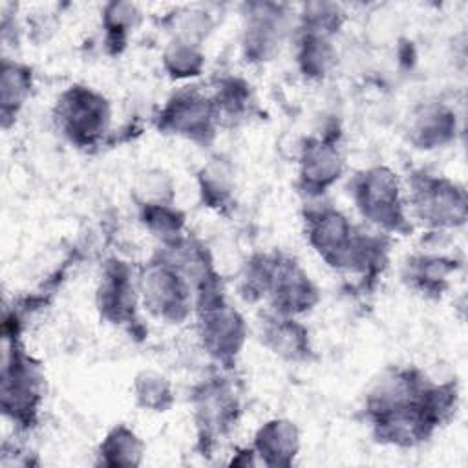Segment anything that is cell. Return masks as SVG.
I'll list each match as a JSON object with an SVG mask.
<instances>
[{"mask_svg":"<svg viewBox=\"0 0 468 468\" xmlns=\"http://www.w3.org/2000/svg\"><path fill=\"white\" fill-rule=\"evenodd\" d=\"M197 336L205 353L221 367L230 369L247 340V324L241 313L227 300L223 285L194 298Z\"/></svg>","mask_w":468,"mask_h":468,"instance_id":"1","label":"cell"},{"mask_svg":"<svg viewBox=\"0 0 468 468\" xmlns=\"http://www.w3.org/2000/svg\"><path fill=\"white\" fill-rule=\"evenodd\" d=\"M132 391L137 406L148 411H168L174 404V389L170 380L155 369L139 371L133 378Z\"/></svg>","mask_w":468,"mask_h":468,"instance_id":"27","label":"cell"},{"mask_svg":"<svg viewBox=\"0 0 468 468\" xmlns=\"http://www.w3.org/2000/svg\"><path fill=\"white\" fill-rule=\"evenodd\" d=\"M155 124L165 133L208 144L216 137L219 119L210 95L197 88H183L165 102Z\"/></svg>","mask_w":468,"mask_h":468,"instance_id":"7","label":"cell"},{"mask_svg":"<svg viewBox=\"0 0 468 468\" xmlns=\"http://www.w3.org/2000/svg\"><path fill=\"white\" fill-rule=\"evenodd\" d=\"M18 329L4 331L2 410L20 428L35 424L42 402V373L18 344Z\"/></svg>","mask_w":468,"mask_h":468,"instance_id":"2","label":"cell"},{"mask_svg":"<svg viewBox=\"0 0 468 468\" xmlns=\"http://www.w3.org/2000/svg\"><path fill=\"white\" fill-rule=\"evenodd\" d=\"M192 408L199 441L212 442L236 424L239 397L229 378L214 375L194 388Z\"/></svg>","mask_w":468,"mask_h":468,"instance_id":"10","label":"cell"},{"mask_svg":"<svg viewBox=\"0 0 468 468\" xmlns=\"http://www.w3.org/2000/svg\"><path fill=\"white\" fill-rule=\"evenodd\" d=\"M33 86V73L31 68L4 58L2 60V79H0V106H2V122L4 128L9 126L26 104Z\"/></svg>","mask_w":468,"mask_h":468,"instance_id":"19","label":"cell"},{"mask_svg":"<svg viewBox=\"0 0 468 468\" xmlns=\"http://www.w3.org/2000/svg\"><path fill=\"white\" fill-rule=\"evenodd\" d=\"M294 48L298 69L305 79L320 80L336 64V48L333 38L298 31Z\"/></svg>","mask_w":468,"mask_h":468,"instance_id":"22","label":"cell"},{"mask_svg":"<svg viewBox=\"0 0 468 468\" xmlns=\"http://www.w3.org/2000/svg\"><path fill=\"white\" fill-rule=\"evenodd\" d=\"M351 197L358 212L384 234H406L410 221L400 181L388 166H369L351 181Z\"/></svg>","mask_w":468,"mask_h":468,"instance_id":"4","label":"cell"},{"mask_svg":"<svg viewBox=\"0 0 468 468\" xmlns=\"http://www.w3.org/2000/svg\"><path fill=\"white\" fill-rule=\"evenodd\" d=\"M300 450V431L292 420L272 419L261 424L254 435L252 452L267 466L292 464Z\"/></svg>","mask_w":468,"mask_h":468,"instance_id":"17","label":"cell"},{"mask_svg":"<svg viewBox=\"0 0 468 468\" xmlns=\"http://www.w3.org/2000/svg\"><path fill=\"white\" fill-rule=\"evenodd\" d=\"M139 289L130 265L119 258L104 263L97 287V309L104 320L115 325H132L137 314Z\"/></svg>","mask_w":468,"mask_h":468,"instance_id":"12","label":"cell"},{"mask_svg":"<svg viewBox=\"0 0 468 468\" xmlns=\"http://www.w3.org/2000/svg\"><path fill=\"white\" fill-rule=\"evenodd\" d=\"M261 342L287 362H307L313 356L309 329L296 316L267 314L261 322Z\"/></svg>","mask_w":468,"mask_h":468,"instance_id":"15","label":"cell"},{"mask_svg":"<svg viewBox=\"0 0 468 468\" xmlns=\"http://www.w3.org/2000/svg\"><path fill=\"white\" fill-rule=\"evenodd\" d=\"M459 269L453 258L439 254H415L404 263V282L424 296H441L448 285L452 274Z\"/></svg>","mask_w":468,"mask_h":468,"instance_id":"18","label":"cell"},{"mask_svg":"<svg viewBox=\"0 0 468 468\" xmlns=\"http://www.w3.org/2000/svg\"><path fill=\"white\" fill-rule=\"evenodd\" d=\"M210 97L214 101L219 122L225 119L241 121L247 113H250V86L239 77H223Z\"/></svg>","mask_w":468,"mask_h":468,"instance_id":"25","label":"cell"},{"mask_svg":"<svg viewBox=\"0 0 468 468\" xmlns=\"http://www.w3.org/2000/svg\"><path fill=\"white\" fill-rule=\"evenodd\" d=\"M367 420L377 441L402 448H411L428 441L437 430L419 400L373 413Z\"/></svg>","mask_w":468,"mask_h":468,"instance_id":"14","label":"cell"},{"mask_svg":"<svg viewBox=\"0 0 468 468\" xmlns=\"http://www.w3.org/2000/svg\"><path fill=\"white\" fill-rule=\"evenodd\" d=\"M344 172V157L333 137H309L298 155V186L309 199L322 197Z\"/></svg>","mask_w":468,"mask_h":468,"instance_id":"13","label":"cell"},{"mask_svg":"<svg viewBox=\"0 0 468 468\" xmlns=\"http://www.w3.org/2000/svg\"><path fill=\"white\" fill-rule=\"evenodd\" d=\"M163 68L174 80L199 77L205 68V55L199 46L170 40L163 51Z\"/></svg>","mask_w":468,"mask_h":468,"instance_id":"28","label":"cell"},{"mask_svg":"<svg viewBox=\"0 0 468 468\" xmlns=\"http://www.w3.org/2000/svg\"><path fill=\"white\" fill-rule=\"evenodd\" d=\"M457 115L444 102L422 104L410 121V141L420 150L442 148L455 139Z\"/></svg>","mask_w":468,"mask_h":468,"instance_id":"16","label":"cell"},{"mask_svg":"<svg viewBox=\"0 0 468 468\" xmlns=\"http://www.w3.org/2000/svg\"><path fill=\"white\" fill-rule=\"evenodd\" d=\"M143 441L124 424L112 428L99 446L101 464L106 466H137L143 459Z\"/></svg>","mask_w":468,"mask_h":468,"instance_id":"24","label":"cell"},{"mask_svg":"<svg viewBox=\"0 0 468 468\" xmlns=\"http://www.w3.org/2000/svg\"><path fill=\"white\" fill-rule=\"evenodd\" d=\"M139 208L141 223L161 239V243L172 241L185 234V214L174 203L143 205Z\"/></svg>","mask_w":468,"mask_h":468,"instance_id":"29","label":"cell"},{"mask_svg":"<svg viewBox=\"0 0 468 468\" xmlns=\"http://www.w3.org/2000/svg\"><path fill=\"white\" fill-rule=\"evenodd\" d=\"M201 201L218 212H225L234 203V176L227 163L212 159L197 172Z\"/></svg>","mask_w":468,"mask_h":468,"instance_id":"23","label":"cell"},{"mask_svg":"<svg viewBox=\"0 0 468 468\" xmlns=\"http://www.w3.org/2000/svg\"><path fill=\"white\" fill-rule=\"evenodd\" d=\"M346 22V13L340 4L307 2L298 13V31L333 38Z\"/></svg>","mask_w":468,"mask_h":468,"instance_id":"26","label":"cell"},{"mask_svg":"<svg viewBox=\"0 0 468 468\" xmlns=\"http://www.w3.org/2000/svg\"><path fill=\"white\" fill-rule=\"evenodd\" d=\"M133 199L137 207L174 203V183L163 170L143 172L133 185Z\"/></svg>","mask_w":468,"mask_h":468,"instance_id":"30","label":"cell"},{"mask_svg":"<svg viewBox=\"0 0 468 468\" xmlns=\"http://www.w3.org/2000/svg\"><path fill=\"white\" fill-rule=\"evenodd\" d=\"M110 102L97 90L73 84L66 88L55 104V121L69 143L91 148L102 143L110 128Z\"/></svg>","mask_w":468,"mask_h":468,"instance_id":"5","label":"cell"},{"mask_svg":"<svg viewBox=\"0 0 468 468\" xmlns=\"http://www.w3.org/2000/svg\"><path fill=\"white\" fill-rule=\"evenodd\" d=\"M141 9L135 2L113 0L102 5L101 24L104 29V44L110 53H121L141 22Z\"/></svg>","mask_w":468,"mask_h":468,"instance_id":"21","label":"cell"},{"mask_svg":"<svg viewBox=\"0 0 468 468\" xmlns=\"http://www.w3.org/2000/svg\"><path fill=\"white\" fill-rule=\"evenodd\" d=\"M287 5L276 2L243 4L241 51L247 62L271 60L287 35Z\"/></svg>","mask_w":468,"mask_h":468,"instance_id":"11","label":"cell"},{"mask_svg":"<svg viewBox=\"0 0 468 468\" xmlns=\"http://www.w3.org/2000/svg\"><path fill=\"white\" fill-rule=\"evenodd\" d=\"M311 199L303 212L305 238L313 250L333 269L346 271L358 230L338 208Z\"/></svg>","mask_w":468,"mask_h":468,"instance_id":"8","label":"cell"},{"mask_svg":"<svg viewBox=\"0 0 468 468\" xmlns=\"http://www.w3.org/2000/svg\"><path fill=\"white\" fill-rule=\"evenodd\" d=\"M163 26L170 33V40L201 48L214 29V16L205 7L183 5L168 11L163 16Z\"/></svg>","mask_w":468,"mask_h":468,"instance_id":"20","label":"cell"},{"mask_svg":"<svg viewBox=\"0 0 468 468\" xmlns=\"http://www.w3.org/2000/svg\"><path fill=\"white\" fill-rule=\"evenodd\" d=\"M137 289L144 309L157 320L181 324L194 311V291L190 283L157 254L137 274Z\"/></svg>","mask_w":468,"mask_h":468,"instance_id":"6","label":"cell"},{"mask_svg":"<svg viewBox=\"0 0 468 468\" xmlns=\"http://www.w3.org/2000/svg\"><path fill=\"white\" fill-rule=\"evenodd\" d=\"M408 203L415 219L430 230H453L463 227L468 218L464 186L426 170L410 176Z\"/></svg>","mask_w":468,"mask_h":468,"instance_id":"3","label":"cell"},{"mask_svg":"<svg viewBox=\"0 0 468 468\" xmlns=\"http://www.w3.org/2000/svg\"><path fill=\"white\" fill-rule=\"evenodd\" d=\"M265 298L271 302L272 313L298 318L316 305L320 294L311 276L294 258L272 252Z\"/></svg>","mask_w":468,"mask_h":468,"instance_id":"9","label":"cell"}]
</instances>
